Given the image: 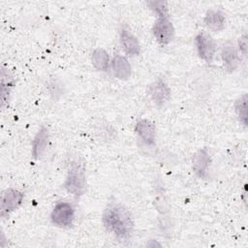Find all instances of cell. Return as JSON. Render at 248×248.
I'll return each mask as SVG.
<instances>
[{
  "instance_id": "1",
  "label": "cell",
  "mask_w": 248,
  "mask_h": 248,
  "mask_svg": "<svg viewBox=\"0 0 248 248\" xmlns=\"http://www.w3.org/2000/svg\"><path fill=\"white\" fill-rule=\"evenodd\" d=\"M102 223L107 232L124 241L132 236L134 220L130 211L119 202H109L102 215Z\"/></svg>"
},
{
  "instance_id": "2",
  "label": "cell",
  "mask_w": 248,
  "mask_h": 248,
  "mask_svg": "<svg viewBox=\"0 0 248 248\" xmlns=\"http://www.w3.org/2000/svg\"><path fill=\"white\" fill-rule=\"evenodd\" d=\"M64 187L69 194L75 198L82 196L86 190V171L82 161H75L71 164L68 170Z\"/></svg>"
},
{
  "instance_id": "3",
  "label": "cell",
  "mask_w": 248,
  "mask_h": 248,
  "mask_svg": "<svg viewBox=\"0 0 248 248\" xmlns=\"http://www.w3.org/2000/svg\"><path fill=\"white\" fill-rule=\"evenodd\" d=\"M50 220L59 228H71L75 220V207L68 202H58L51 210Z\"/></svg>"
},
{
  "instance_id": "4",
  "label": "cell",
  "mask_w": 248,
  "mask_h": 248,
  "mask_svg": "<svg viewBox=\"0 0 248 248\" xmlns=\"http://www.w3.org/2000/svg\"><path fill=\"white\" fill-rule=\"evenodd\" d=\"M152 33L159 45H169L174 37V27L169 16L158 17L153 24Z\"/></svg>"
},
{
  "instance_id": "5",
  "label": "cell",
  "mask_w": 248,
  "mask_h": 248,
  "mask_svg": "<svg viewBox=\"0 0 248 248\" xmlns=\"http://www.w3.org/2000/svg\"><path fill=\"white\" fill-rule=\"evenodd\" d=\"M195 45L200 58L206 63H211L216 51V44L213 38L206 32H200L195 37Z\"/></svg>"
},
{
  "instance_id": "6",
  "label": "cell",
  "mask_w": 248,
  "mask_h": 248,
  "mask_svg": "<svg viewBox=\"0 0 248 248\" xmlns=\"http://www.w3.org/2000/svg\"><path fill=\"white\" fill-rule=\"evenodd\" d=\"M24 194L16 189L8 188L6 189L1 198L0 214L2 217L8 216L13 211L16 210L23 202Z\"/></svg>"
},
{
  "instance_id": "7",
  "label": "cell",
  "mask_w": 248,
  "mask_h": 248,
  "mask_svg": "<svg viewBox=\"0 0 248 248\" xmlns=\"http://www.w3.org/2000/svg\"><path fill=\"white\" fill-rule=\"evenodd\" d=\"M135 131L138 137L146 145L153 146L156 140V128L155 125L148 119H140L135 126Z\"/></svg>"
},
{
  "instance_id": "8",
  "label": "cell",
  "mask_w": 248,
  "mask_h": 248,
  "mask_svg": "<svg viewBox=\"0 0 248 248\" xmlns=\"http://www.w3.org/2000/svg\"><path fill=\"white\" fill-rule=\"evenodd\" d=\"M149 95L154 104L161 107L170 100V89L162 78H158L156 81L150 84Z\"/></svg>"
},
{
  "instance_id": "9",
  "label": "cell",
  "mask_w": 248,
  "mask_h": 248,
  "mask_svg": "<svg viewBox=\"0 0 248 248\" xmlns=\"http://www.w3.org/2000/svg\"><path fill=\"white\" fill-rule=\"evenodd\" d=\"M210 166V156L205 147L199 149L192 158V169L200 178H205Z\"/></svg>"
},
{
  "instance_id": "10",
  "label": "cell",
  "mask_w": 248,
  "mask_h": 248,
  "mask_svg": "<svg viewBox=\"0 0 248 248\" xmlns=\"http://www.w3.org/2000/svg\"><path fill=\"white\" fill-rule=\"evenodd\" d=\"M119 41L126 54L136 56L140 51V42L137 37L126 27H122L119 32Z\"/></svg>"
},
{
  "instance_id": "11",
  "label": "cell",
  "mask_w": 248,
  "mask_h": 248,
  "mask_svg": "<svg viewBox=\"0 0 248 248\" xmlns=\"http://www.w3.org/2000/svg\"><path fill=\"white\" fill-rule=\"evenodd\" d=\"M221 57L223 65L228 72H233L236 70L239 64V54L233 43L228 41L223 45L221 50Z\"/></svg>"
},
{
  "instance_id": "12",
  "label": "cell",
  "mask_w": 248,
  "mask_h": 248,
  "mask_svg": "<svg viewBox=\"0 0 248 248\" xmlns=\"http://www.w3.org/2000/svg\"><path fill=\"white\" fill-rule=\"evenodd\" d=\"M49 140V133L46 127L42 126L39 131L36 133L32 140V157L36 160H39L45 154Z\"/></svg>"
},
{
  "instance_id": "13",
  "label": "cell",
  "mask_w": 248,
  "mask_h": 248,
  "mask_svg": "<svg viewBox=\"0 0 248 248\" xmlns=\"http://www.w3.org/2000/svg\"><path fill=\"white\" fill-rule=\"evenodd\" d=\"M111 69L113 76L121 80H127L132 75V68L126 57L116 53L111 61Z\"/></svg>"
},
{
  "instance_id": "14",
  "label": "cell",
  "mask_w": 248,
  "mask_h": 248,
  "mask_svg": "<svg viewBox=\"0 0 248 248\" xmlns=\"http://www.w3.org/2000/svg\"><path fill=\"white\" fill-rule=\"evenodd\" d=\"M203 22L209 30L219 32L225 28L226 17L219 10H208L204 16Z\"/></svg>"
},
{
  "instance_id": "15",
  "label": "cell",
  "mask_w": 248,
  "mask_h": 248,
  "mask_svg": "<svg viewBox=\"0 0 248 248\" xmlns=\"http://www.w3.org/2000/svg\"><path fill=\"white\" fill-rule=\"evenodd\" d=\"M14 85H15V79L13 76L8 70L2 68L1 70V105L2 107H4L8 103L10 93Z\"/></svg>"
},
{
  "instance_id": "16",
  "label": "cell",
  "mask_w": 248,
  "mask_h": 248,
  "mask_svg": "<svg viewBox=\"0 0 248 248\" xmlns=\"http://www.w3.org/2000/svg\"><path fill=\"white\" fill-rule=\"evenodd\" d=\"M91 62L95 69L107 71L109 65V55L104 48L98 47L91 54Z\"/></svg>"
},
{
  "instance_id": "17",
  "label": "cell",
  "mask_w": 248,
  "mask_h": 248,
  "mask_svg": "<svg viewBox=\"0 0 248 248\" xmlns=\"http://www.w3.org/2000/svg\"><path fill=\"white\" fill-rule=\"evenodd\" d=\"M247 94H243L234 103L237 117L244 126L247 125Z\"/></svg>"
},
{
  "instance_id": "18",
  "label": "cell",
  "mask_w": 248,
  "mask_h": 248,
  "mask_svg": "<svg viewBox=\"0 0 248 248\" xmlns=\"http://www.w3.org/2000/svg\"><path fill=\"white\" fill-rule=\"evenodd\" d=\"M147 5L158 16V17L169 16V8L166 1H148Z\"/></svg>"
},
{
  "instance_id": "19",
  "label": "cell",
  "mask_w": 248,
  "mask_h": 248,
  "mask_svg": "<svg viewBox=\"0 0 248 248\" xmlns=\"http://www.w3.org/2000/svg\"><path fill=\"white\" fill-rule=\"evenodd\" d=\"M247 47H248V43H247V35L243 34L242 36L239 37L238 39V49L239 52H241V54L243 56L247 55Z\"/></svg>"
}]
</instances>
